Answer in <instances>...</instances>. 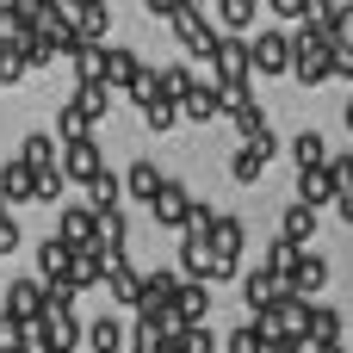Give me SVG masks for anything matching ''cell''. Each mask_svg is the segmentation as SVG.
I'll return each mask as SVG.
<instances>
[{
	"mask_svg": "<svg viewBox=\"0 0 353 353\" xmlns=\"http://www.w3.org/2000/svg\"><path fill=\"white\" fill-rule=\"evenodd\" d=\"M248 62H254V74H292V31H279V25L254 31L248 37Z\"/></svg>",
	"mask_w": 353,
	"mask_h": 353,
	"instance_id": "6da1fadb",
	"label": "cell"
},
{
	"mask_svg": "<svg viewBox=\"0 0 353 353\" xmlns=\"http://www.w3.org/2000/svg\"><path fill=\"white\" fill-rule=\"evenodd\" d=\"M56 168H62V180H68L74 192H87V186L105 174V161H99V143H93V137H87V143H62V161H56Z\"/></svg>",
	"mask_w": 353,
	"mask_h": 353,
	"instance_id": "7a4b0ae2",
	"label": "cell"
},
{
	"mask_svg": "<svg viewBox=\"0 0 353 353\" xmlns=\"http://www.w3.org/2000/svg\"><path fill=\"white\" fill-rule=\"evenodd\" d=\"M56 242H62V248H74V254H81V248H99V217H93V211H87L81 199H74V205H62Z\"/></svg>",
	"mask_w": 353,
	"mask_h": 353,
	"instance_id": "3957f363",
	"label": "cell"
},
{
	"mask_svg": "<svg viewBox=\"0 0 353 353\" xmlns=\"http://www.w3.org/2000/svg\"><path fill=\"white\" fill-rule=\"evenodd\" d=\"M180 273L186 279H199V285H217V279H230V267L211 254V242H199V236H180Z\"/></svg>",
	"mask_w": 353,
	"mask_h": 353,
	"instance_id": "277c9868",
	"label": "cell"
},
{
	"mask_svg": "<svg viewBox=\"0 0 353 353\" xmlns=\"http://www.w3.org/2000/svg\"><path fill=\"white\" fill-rule=\"evenodd\" d=\"M43 298H50V285H43V279H25V273H19V279L6 285V316L31 329V323L43 316Z\"/></svg>",
	"mask_w": 353,
	"mask_h": 353,
	"instance_id": "5b68a950",
	"label": "cell"
},
{
	"mask_svg": "<svg viewBox=\"0 0 353 353\" xmlns=\"http://www.w3.org/2000/svg\"><path fill=\"white\" fill-rule=\"evenodd\" d=\"M105 292H112V304L143 310V273H137L124 254H112V261H105Z\"/></svg>",
	"mask_w": 353,
	"mask_h": 353,
	"instance_id": "8992f818",
	"label": "cell"
},
{
	"mask_svg": "<svg viewBox=\"0 0 353 353\" xmlns=\"http://www.w3.org/2000/svg\"><path fill=\"white\" fill-rule=\"evenodd\" d=\"M242 298H248V310H254V323H261V316H273V310L285 304V285H279L267 267H254V273L242 279Z\"/></svg>",
	"mask_w": 353,
	"mask_h": 353,
	"instance_id": "52a82bcc",
	"label": "cell"
},
{
	"mask_svg": "<svg viewBox=\"0 0 353 353\" xmlns=\"http://www.w3.org/2000/svg\"><path fill=\"white\" fill-rule=\"evenodd\" d=\"M285 292H292V298H310V304H316V292H329V261H323L316 248H304V261H298V273L285 279Z\"/></svg>",
	"mask_w": 353,
	"mask_h": 353,
	"instance_id": "ba28073f",
	"label": "cell"
},
{
	"mask_svg": "<svg viewBox=\"0 0 353 353\" xmlns=\"http://www.w3.org/2000/svg\"><path fill=\"white\" fill-rule=\"evenodd\" d=\"M62 12H68V25H74V37H81V43H105V25H112V12H105V6H93V0H68Z\"/></svg>",
	"mask_w": 353,
	"mask_h": 353,
	"instance_id": "9c48e42d",
	"label": "cell"
},
{
	"mask_svg": "<svg viewBox=\"0 0 353 353\" xmlns=\"http://www.w3.org/2000/svg\"><path fill=\"white\" fill-rule=\"evenodd\" d=\"M81 205H87L93 217H112V211H124V174H112V168H105V174H99V180L81 192Z\"/></svg>",
	"mask_w": 353,
	"mask_h": 353,
	"instance_id": "30bf717a",
	"label": "cell"
},
{
	"mask_svg": "<svg viewBox=\"0 0 353 353\" xmlns=\"http://www.w3.org/2000/svg\"><path fill=\"white\" fill-rule=\"evenodd\" d=\"M205 316H211V285L186 279L180 298H174V323H180V329H205Z\"/></svg>",
	"mask_w": 353,
	"mask_h": 353,
	"instance_id": "8fae6325",
	"label": "cell"
},
{
	"mask_svg": "<svg viewBox=\"0 0 353 353\" xmlns=\"http://www.w3.org/2000/svg\"><path fill=\"white\" fill-rule=\"evenodd\" d=\"M0 199L6 205H37V168H25L19 155L0 168Z\"/></svg>",
	"mask_w": 353,
	"mask_h": 353,
	"instance_id": "7c38bea8",
	"label": "cell"
},
{
	"mask_svg": "<svg viewBox=\"0 0 353 353\" xmlns=\"http://www.w3.org/2000/svg\"><path fill=\"white\" fill-rule=\"evenodd\" d=\"M149 211H155V223H161V230H186V211H192V192H186L180 180H168V186H161V199H155Z\"/></svg>",
	"mask_w": 353,
	"mask_h": 353,
	"instance_id": "4fadbf2b",
	"label": "cell"
},
{
	"mask_svg": "<svg viewBox=\"0 0 353 353\" xmlns=\"http://www.w3.org/2000/svg\"><path fill=\"white\" fill-rule=\"evenodd\" d=\"M68 273H74V248H62L56 236L37 242V279L43 285H68Z\"/></svg>",
	"mask_w": 353,
	"mask_h": 353,
	"instance_id": "5bb4252c",
	"label": "cell"
},
{
	"mask_svg": "<svg viewBox=\"0 0 353 353\" xmlns=\"http://www.w3.org/2000/svg\"><path fill=\"white\" fill-rule=\"evenodd\" d=\"M180 118H192V124H211V118H223V93H217V81H199V87L180 99Z\"/></svg>",
	"mask_w": 353,
	"mask_h": 353,
	"instance_id": "9a60e30c",
	"label": "cell"
},
{
	"mask_svg": "<svg viewBox=\"0 0 353 353\" xmlns=\"http://www.w3.org/2000/svg\"><path fill=\"white\" fill-rule=\"evenodd\" d=\"M19 161H25V168H37V174H50V168L62 161V143H56L50 130H25V143H19Z\"/></svg>",
	"mask_w": 353,
	"mask_h": 353,
	"instance_id": "2e32d148",
	"label": "cell"
},
{
	"mask_svg": "<svg viewBox=\"0 0 353 353\" xmlns=\"http://www.w3.org/2000/svg\"><path fill=\"white\" fill-rule=\"evenodd\" d=\"M161 186H168V174H161L155 161H130V168H124V199H149V205H155Z\"/></svg>",
	"mask_w": 353,
	"mask_h": 353,
	"instance_id": "e0dca14e",
	"label": "cell"
},
{
	"mask_svg": "<svg viewBox=\"0 0 353 353\" xmlns=\"http://www.w3.org/2000/svg\"><path fill=\"white\" fill-rule=\"evenodd\" d=\"M298 205H304V211H323V205H341V192H335L329 168H310V174H298Z\"/></svg>",
	"mask_w": 353,
	"mask_h": 353,
	"instance_id": "ac0fdd59",
	"label": "cell"
},
{
	"mask_svg": "<svg viewBox=\"0 0 353 353\" xmlns=\"http://www.w3.org/2000/svg\"><path fill=\"white\" fill-rule=\"evenodd\" d=\"M87 347H93V353H130L124 316H93V323H87Z\"/></svg>",
	"mask_w": 353,
	"mask_h": 353,
	"instance_id": "d6986e66",
	"label": "cell"
},
{
	"mask_svg": "<svg viewBox=\"0 0 353 353\" xmlns=\"http://www.w3.org/2000/svg\"><path fill=\"white\" fill-rule=\"evenodd\" d=\"M143 68H149V62H143L137 50H112V43H105V87H112V93H124Z\"/></svg>",
	"mask_w": 353,
	"mask_h": 353,
	"instance_id": "ffe728a7",
	"label": "cell"
},
{
	"mask_svg": "<svg viewBox=\"0 0 353 353\" xmlns=\"http://www.w3.org/2000/svg\"><path fill=\"white\" fill-rule=\"evenodd\" d=\"M242 242H248V230H242V217H217V230H211V254L236 273V254H242Z\"/></svg>",
	"mask_w": 353,
	"mask_h": 353,
	"instance_id": "44dd1931",
	"label": "cell"
},
{
	"mask_svg": "<svg viewBox=\"0 0 353 353\" xmlns=\"http://www.w3.org/2000/svg\"><path fill=\"white\" fill-rule=\"evenodd\" d=\"M329 143H323V130H298L292 137V161H298V174H310V168H329Z\"/></svg>",
	"mask_w": 353,
	"mask_h": 353,
	"instance_id": "7402d4cb",
	"label": "cell"
},
{
	"mask_svg": "<svg viewBox=\"0 0 353 353\" xmlns=\"http://www.w3.org/2000/svg\"><path fill=\"white\" fill-rule=\"evenodd\" d=\"M279 236L292 242V248H310V236H316V211H304L298 199L285 205V217H279Z\"/></svg>",
	"mask_w": 353,
	"mask_h": 353,
	"instance_id": "603a6c76",
	"label": "cell"
},
{
	"mask_svg": "<svg viewBox=\"0 0 353 353\" xmlns=\"http://www.w3.org/2000/svg\"><path fill=\"white\" fill-rule=\"evenodd\" d=\"M105 261H112L105 248H81V254H74V273H68V285H74V292H87V285H105Z\"/></svg>",
	"mask_w": 353,
	"mask_h": 353,
	"instance_id": "cb8c5ba5",
	"label": "cell"
},
{
	"mask_svg": "<svg viewBox=\"0 0 353 353\" xmlns=\"http://www.w3.org/2000/svg\"><path fill=\"white\" fill-rule=\"evenodd\" d=\"M155 74H161V99H168V105H180V99H186V93L199 87L192 62H168V68H155Z\"/></svg>",
	"mask_w": 353,
	"mask_h": 353,
	"instance_id": "d4e9b609",
	"label": "cell"
},
{
	"mask_svg": "<svg viewBox=\"0 0 353 353\" xmlns=\"http://www.w3.org/2000/svg\"><path fill=\"white\" fill-rule=\"evenodd\" d=\"M68 105H74L87 124H99V118L112 112V87H105V81H99V87H74V93H68Z\"/></svg>",
	"mask_w": 353,
	"mask_h": 353,
	"instance_id": "484cf974",
	"label": "cell"
},
{
	"mask_svg": "<svg viewBox=\"0 0 353 353\" xmlns=\"http://www.w3.org/2000/svg\"><path fill=\"white\" fill-rule=\"evenodd\" d=\"M261 174H267V155H261L254 143H236V155H230V180H236V186H254Z\"/></svg>",
	"mask_w": 353,
	"mask_h": 353,
	"instance_id": "4316f807",
	"label": "cell"
},
{
	"mask_svg": "<svg viewBox=\"0 0 353 353\" xmlns=\"http://www.w3.org/2000/svg\"><path fill=\"white\" fill-rule=\"evenodd\" d=\"M211 25H217V31H223V37H242V31H248V25H254V0H223V6H217V19H211Z\"/></svg>",
	"mask_w": 353,
	"mask_h": 353,
	"instance_id": "83f0119b",
	"label": "cell"
},
{
	"mask_svg": "<svg viewBox=\"0 0 353 353\" xmlns=\"http://www.w3.org/2000/svg\"><path fill=\"white\" fill-rule=\"evenodd\" d=\"M298 261H304V248H292V242H285V236H279V242H273V248H267V261H261V267H267V273H273V279H279V285H285V279H292V273H298Z\"/></svg>",
	"mask_w": 353,
	"mask_h": 353,
	"instance_id": "f1b7e54d",
	"label": "cell"
},
{
	"mask_svg": "<svg viewBox=\"0 0 353 353\" xmlns=\"http://www.w3.org/2000/svg\"><path fill=\"white\" fill-rule=\"evenodd\" d=\"M310 347H341V310L316 304V323H310Z\"/></svg>",
	"mask_w": 353,
	"mask_h": 353,
	"instance_id": "f546056e",
	"label": "cell"
},
{
	"mask_svg": "<svg viewBox=\"0 0 353 353\" xmlns=\"http://www.w3.org/2000/svg\"><path fill=\"white\" fill-rule=\"evenodd\" d=\"M316 19H323L329 43H353V6H329V0H323V12H316Z\"/></svg>",
	"mask_w": 353,
	"mask_h": 353,
	"instance_id": "4dcf8cb0",
	"label": "cell"
},
{
	"mask_svg": "<svg viewBox=\"0 0 353 353\" xmlns=\"http://www.w3.org/2000/svg\"><path fill=\"white\" fill-rule=\"evenodd\" d=\"M223 353H267V335H261V323H236V329L223 335Z\"/></svg>",
	"mask_w": 353,
	"mask_h": 353,
	"instance_id": "1f68e13d",
	"label": "cell"
},
{
	"mask_svg": "<svg viewBox=\"0 0 353 353\" xmlns=\"http://www.w3.org/2000/svg\"><path fill=\"white\" fill-rule=\"evenodd\" d=\"M168 347H174V353H217V347H223V341H217L211 329H180V335L168 341Z\"/></svg>",
	"mask_w": 353,
	"mask_h": 353,
	"instance_id": "d6a6232c",
	"label": "cell"
},
{
	"mask_svg": "<svg viewBox=\"0 0 353 353\" xmlns=\"http://www.w3.org/2000/svg\"><path fill=\"white\" fill-rule=\"evenodd\" d=\"M56 137H62V143H87V137H93V124H87L74 105H62V112H56Z\"/></svg>",
	"mask_w": 353,
	"mask_h": 353,
	"instance_id": "836d02e7",
	"label": "cell"
},
{
	"mask_svg": "<svg viewBox=\"0 0 353 353\" xmlns=\"http://www.w3.org/2000/svg\"><path fill=\"white\" fill-rule=\"evenodd\" d=\"M230 118H236V130H242V143H254V137H261V130H273V124H267V112H261V105H254V99H248V105H236V112H230Z\"/></svg>",
	"mask_w": 353,
	"mask_h": 353,
	"instance_id": "e575fe53",
	"label": "cell"
},
{
	"mask_svg": "<svg viewBox=\"0 0 353 353\" xmlns=\"http://www.w3.org/2000/svg\"><path fill=\"white\" fill-rule=\"evenodd\" d=\"M124 236H130V223H124V211H112V217H99V248H105V254H124Z\"/></svg>",
	"mask_w": 353,
	"mask_h": 353,
	"instance_id": "d590c367",
	"label": "cell"
},
{
	"mask_svg": "<svg viewBox=\"0 0 353 353\" xmlns=\"http://www.w3.org/2000/svg\"><path fill=\"white\" fill-rule=\"evenodd\" d=\"M329 180H335V192L341 199H353V155L341 149V155H329Z\"/></svg>",
	"mask_w": 353,
	"mask_h": 353,
	"instance_id": "8d00e7d4",
	"label": "cell"
},
{
	"mask_svg": "<svg viewBox=\"0 0 353 353\" xmlns=\"http://www.w3.org/2000/svg\"><path fill=\"white\" fill-rule=\"evenodd\" d=\"M143 124H149V130H174V124H180V105H168V99H155V105L143 112Z\"/></svg>",
	"mask_w": 353,
	"mask_h": 353,
	"instance_id": "74e56055",
	"label": "cell"
},
{
	"mask_svg": "<svg viewBox=\"0 0 353 353\" xmlns=\"http://www.w3.org/2000/svg\"><path fill=\"white\" fill-rule=\"evenodd\" d=\"M25 50H0V87H12V81H25Z\"/></svg>",
	"mask_w": 353,
	"mask_h": 353,
	"instance_id": "f35d334b",
	"label": "cell"
},
{
	"mask_svg": "<svg viewBox=\"0 0 353 353\" xmlns=\"http://www.w3.org/2000/svg\"><path fill=\"white\" fill-rule=\"evenodd\" d=\"M0 353H25V323H12L0 310Z\"/></svg>",
	"mask_w": 353,
	"mask_h": 353,
	"instance_id": "ab89813d",
	"label": "cell"
},
{
	"mask_svg": "<svg viewBox=\"0 0 353 353\" xmlns=\"http://www.w3.org/2000/svg\"><path fill=\"white\" fill-rule=\"evenodd\" d=\"M68 192V180H62V168H50V174H37V199L50 205V199H62Z\"/></svg>",
	"mask_w": 353,
	"mask_h": 353,
	"instance_id": "60d3db41",
	"label": "cell"
},
{
	"mask_svg": "<svg viewBox=\"0 0 353 353\" xmlns=\"http://www.w3.org/2000/svg\"><path fill=\"white\" fill-rule=\"evenodd\" d=\"M12 248H25V230H19V217H6V223H0V254H12Z\"/></svg>",
	"mask_w": 353,
	"mask_h": 353,
	"instance_id": "b9f144b4",
	"label": "cell"
},
{
	"mask_svg": "<svg viewBox=\"0 0 353 353\" xmlns=\"http://www.w3.org/2000/svg\"><path fill=\"white\" fill-rule=\"evenodd\" d=\"M335 74L353 81V43H335Z\"/></svg>",
	"mask_w": 353,
	"mask_h": 353,
	"instance_id": "7bdbcfd3",
	"label": "cell"
},
{
	"mask_svg": "<svg viewBox=\"0 0 353 353\" xmlns=\"http://www.w3.org/2000/svg\"><path fill=\"white\" fill-rule=\"evenodd\" d=\"M335 211H341V217H347V223H353V199H341V205H335Z\"/></svg>",
	"mask_w": 353,
	"mask_h": 353,
	"instance_id": "ee69618b",
	"label": "cell"
},
{
	"mask_svg": "<svg viewBox=\"0 0 353 353\" xmlns=\"http://www.w3.org/2000/svg\"><path fill=\"white\" fill-rule=\"evenodd\" d=\"M341 118H347V130H353V99H347V112H341Z\"/></svg>",
	"mask_w": 353,
	"mask_h": 353,
	"instance_id": "f6af8a7d",
	"label": "cell"
},
{
	"mask_svg": "<svg viewBox=\"0 0 353 353\" xmlns=\"http://www.w3.org/2000/svg\"><path fill=\"white\" fill-rule=\"evenodd\" d=\"M316 353H347V347H316Z\"/></svg>",
	"mask_w": 353,
	"mask_h": 353,
	"instance_id": "bcb514c9",
	"label": "cell"
},
{
	"mask_svg": "<svg viewBox=\"0 0 353 353\" xmlns=\"http://www.w3.org/2000/svg\"><path fill=\"white\" fill-rule=\"evenodd\" d=\"M0 223H6V199H0Z\"/></svg>",
	"mask_w": 353,
	"mask_h": 353,
	"instance_id": "7dc6e473",
	"label": "cell"
},
{
	"mask_svg": "<svg viewBox=\"0 0 353 353\" xmlns=\"http://www.w3.org/2000/svg\"><path fill=\"white\" fill-rule=\"evenodd\" d=\"M168 353H174V347H168Z\"/></svg>",
	"mask_w": 353,
	"mask_h": 353,
	"instance_id": "c3c4849f",
	"label": "cell"
},
{
	"mask_svg": "<svg viewBox=\"0 0 353 353\" xmlns=\"http://www.w3.org/2000/svg\"><path fill=\"white\" fill-rule=\"evenodd\" d=\"M25 353H31V347H25Z\"/></svg>",
	"mask_w": 353,
	"mask_h": 353,
	"instance_id": "681fc988",
	"label": "cell"
}]
</instances>
